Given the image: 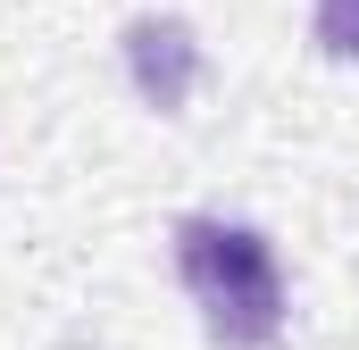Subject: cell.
I'll return each mask as SVG.
<instances>
[{
    "label": "cell",
    "instance_id": "7a4b0ae2",
    "mask_svg": "<svg viewBox=\"0 0 359 350\" xmlns=\"http://www.w3.org/2000/svg\"><path fill=\"white\" fill-rule=\"evenodd\" d=\"M126 67H134V92L151 108L176 117L184 100H192V84H201V42H192L184 17H134L126 25Z\"/></svg>",
    "mask_w": 359,
    "mask_h": 350
},
{
    "label": "cell",
    "instance_id": "3957f363",
    "mask_svg": "<svg viewBox=\"0 0 359 350\" xmlns=\"http://www.w3.org/2000/svg\"><path fill=\"white\" fill-rule=\"evenodd\" d=\"M318 50L359 59V0H318Z\"/></svg>",
    "mask_w": 359,
    "mask_h": 350
},
{
    "label": "cell",
    "instance_id": "6da1fadb",
    "mask_svg": "<svg viewBox=\"0 0 359 350\" xmlns=\"http://www.w3.org/2000/svg\"><path fill=\"white\" fill-rule=\"evenodd\" d=\"M176 275L209 326V342L226 350H268L284 334V267L259 225H226V217H184L176 225Z\"/></svg>",
    "mask_w": 359,
    "mask_h": 350
}]
</instances>
